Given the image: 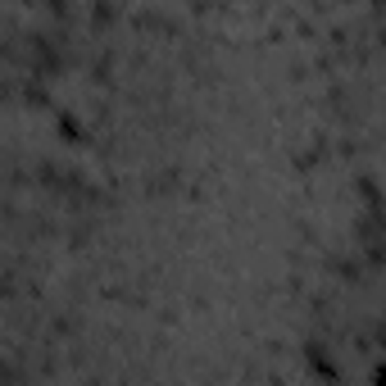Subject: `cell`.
<instances>
[{
    "label": "cell",
    "mask_w": 386,
    "mask_h": 386,
    "mask_svg": "<svg viewBox=\"0 0 386 386\" xmlns=\"http://www.w3.org/2000/svg\"><path fill=\"white\" fill-rule=\"evenodd\" d=\"M309 368H314L318 372V377H327V382H336V377H341V372H336V359H332V350H322V345L314 341V345H309Z\"/></svg>",
    "instance_id": "6da1fadb"
},
{
    "label": "cell",
    "mask_w": 386,
    "mask_h": 386,
    "mask_svg": "<svg viewBox=\"0 0 386 386\" xmlns=\"http://www.w3.org/2000/svg\"><path fill=\"white\" fill-rule=\"evenodd\" d=\"M91 19H96V23H114V19H118V9H114V5H96V9H91Z\"/></svg>",
    "instance_id": "7a4b0ae2"
},
{
    "label": "cell",
    "mask_w": 386,
    "mask_h": 386,
    "mask_svg": "<svg viewBox=\"0 0 386 386\" xmlns=\"http://www.w3.org/2000/svg\"><path fill=\"white\" fill-rule=\"evenodd\" d=\"M78 118H68V114H59V136H78Z\"/></svg>",
    "instance_id": "3957f363"
},
{
    "label": "cell",
    "mask_w": 386,
    "mask_h": 386,
    "mask_svg": "<svg viewBox=\"0 0 386 386\" xmlns=\"http://www.w3.org/2000/svg\"><path fill=\"white\" fill-rule=\"evenodd\" d=\"M372 386H386V368H382V364L372 368Z\"/></svg>",
    "instance_id": "277c9868"
}]
</instances>
